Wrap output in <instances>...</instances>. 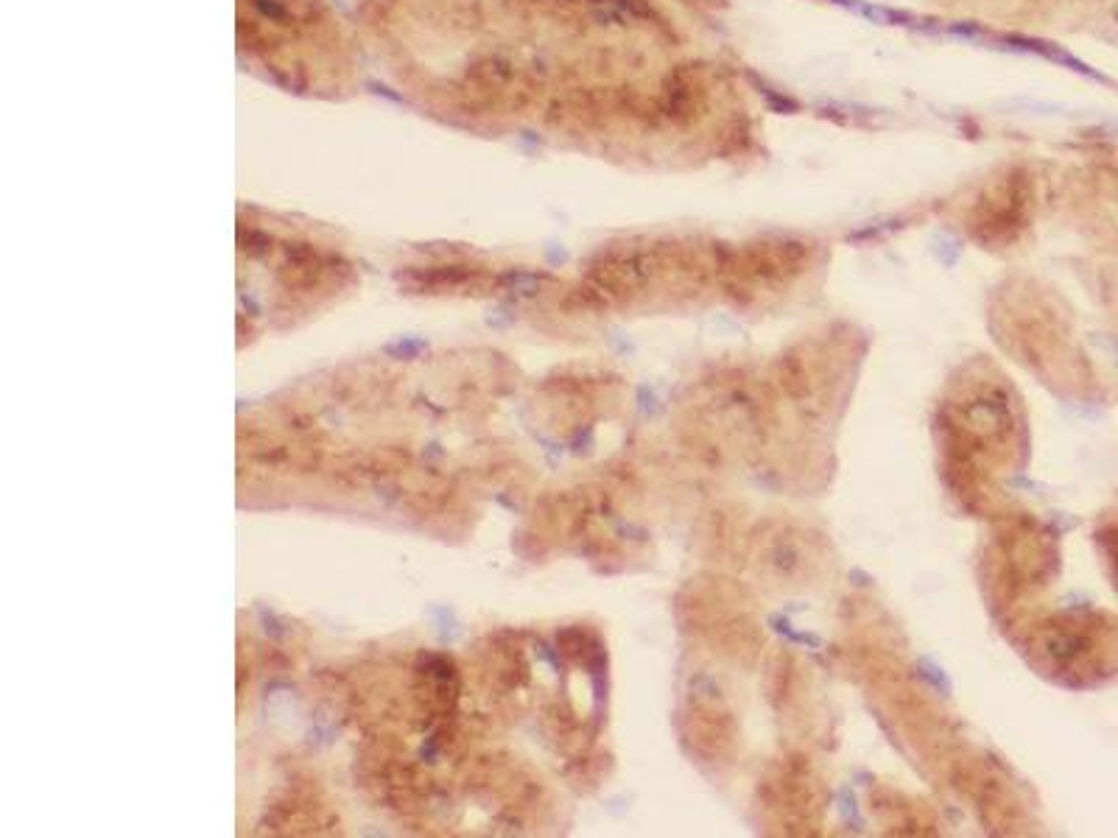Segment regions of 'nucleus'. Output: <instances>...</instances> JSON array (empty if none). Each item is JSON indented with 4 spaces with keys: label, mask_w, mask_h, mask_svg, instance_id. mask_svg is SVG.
Wrapping results in <instances>:
<instances>
[{
    "label": "nucleus",
    "mask_w": 1118,
    "mask_h": 838,
    "mask_svg": "<svg viewBox=\"0 0 1118 838\" xmlns=\"http://www.w3.org/2000/svg\"><path fill=\"white\" fill-rule=\"evenodd\" d=\"M945 447L951 470L962 478H976L982 461H1007L1018 447L1021 419L1018 406L1001 380L979 378L968 383L945 411Z\"/></svg>",
    "instance_id": "f257e3e1"
},
{
    "label": "nucleus",
    "mask_w": 1118,
    "mask_h": 838,
    "mask_svg": "<svg viewBox=\"0 0 1118 838\" xmlns=\"http://www.w3.org/2000/svg\"><path fill=\"white\" fill-rule=\"evenodd\" d=\"M808 244L794 238H764L719 252V283L730 297L750 299L778 294L805 271Z\"/></svg>",
    "instance_id": "f03ea898"
},
{
    "label": "nucleus",
    "mask_w": 1118,
    "mask_h": 838,
    "mask_svg": "<svg viewBox=\"0 0 1118 838\" xmlns=\"http://www.w3.org/2000/svg\"><path fill=\"white\" fill-rule=\"evenodd\" d=\"M694 425L699 447H708L716 456H738L758 445L764 408L747 386L724 383L696 406Z\"/></svg>",
    "instance_id": "7ed1b4c3"
},
{
    "label": "nucleus",
    "mask_w": 1118,
    "mask_h": 838,
    "mask_svg": "<svg viewBox=\"0 0 1118 838\" xmlns=\"http://www.w3.org/2000/svg\"><path fill=\"white\" fill-rule=\"evenodd\" d=\"M1029 204H1032L1029 179L1021 171H1012L996 188H987L984 196L976 199L968 216L970 235L987 249L1018 241V235L1029 221Z\"/></svg>",
    "instance_id": "20e7f679"
},
{
    "label": "nucleus",
    "mask_w": 1118,
    "mask_h": 838,
    "mask_svg": "<svg viewBox=\"0 0 1118 838\" xmlns=\"http://www.w3.org/2000/svg\"><path fill=\"white\" fill-rule=\"evenodd\" d=\"M1035 651L1049 671L1079 674L1099 657V632L1079 615H1060L1040 623L1035 632Z\"/></svg>",
    "instance_id": "39448f33"
},
{
    "label": "nucleus",
    "mask_w": 1118,
    "mask_h": 838,
    "mask_svg": "<svg viewBox=\"0 0 1118 838\" xmlns=\"http://www.w3.org/2000/svg\"><path fill=\"white\" fill-rule=\"evenodd\" d=\"M1001 554L1015 584H1040L1054 568V542L1032 520H1009L1001 531Z\"/></svg>",
    "instance_id": "423d86ee"
},
{
    "label": "nucleus",
    "mask_w": 1118,
    "mask_h": 838,
    "mask_svg": "<svg viewBox=\"0 0 1118 838\" xmlns=\"http://www.w3.org/2000/svg\"><path fill=\"white\" fill-rule=\"evenodd\" d=\"M764 565L778 579H797L808 568V551L797 540V534L783 531L769 540V548H764Z\"/></svg>",
    "instance_id": "0eeeda50"
},
{
    "label": "nucleus",
    "mask_w": 1118,
    "mask_h": 838,
    "mask_svg": "<svg viewBox=\"0 0 1118 838\" xmlns=\"http://www.w3.org/2000/svg\"><path fill=\"white\" fill-rule=\"evenodd\" d=\"M1099 540H1102V545H1105L1107 562H1110V570H1113V579H1116V584H1118V526L1105 528Z\"/></svg>",
    "instance_id": "6e6552de"
}]
</instances>
